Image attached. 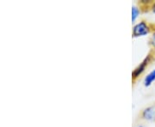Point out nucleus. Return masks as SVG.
Listing matches in <instances>:
<instances>
[{
  "instance_id": "obj_4",
  "label": "nucleus",
  "mask_w": 155,
  "mask_h": 127,
  "mask_svg": "<svg viewBox=\"0 0 155 127\" xmlns=\"http://www.w3.org/2000/svg\"><path fill=\"white\" fill-rule=\"evenodd\" d=\"M154 1L153 0H140L137 2L139 9L140 12L142 13H147L152 11V6L153 5Z\"/></svg>"
},
{
  "instance_id": "obj_7",
  "label": "nucleus",
  "mask_w": 155,
  "mask_h": 127,
  "mask_svg": "<svg viewBox=\"0 0 155 127\" xmlns=\"http://www.w3.org/2000/svg\"><path fill=\"white\" fill-rule=\"evenodd\" d=\"M148 46H150V49L155 50V31L151 33V36L148 40Z\"/></svg>"
},
{
  "instance_id": "obj_2",
  "label": "nucleus",
  "mask_w": 155,
  "mask_h": 127,
  "mask_svg": "<svg viewBox=\"0 0 155 127\" xmlns=\"http://www.w3.org/2000/svg\"><path fill=\"white\" fill-rule=\"evenodd\" d=\"M155 31V23L149 22L146 20H141L133 27L132 36L134 38L146 36L149 33H153Z\"/></svg>"
},
{
  "instance_id": "obj_1",
  "label": "nucleus",
  "mask_w": 155,
  "mask_h": 127,
  "mask_svg": "<svg viewBox=\"0 0 155 127\" xmlns=\"http://www.w3.org/2000/svg\"><path fill=\"white\" fill-rule=\"evenodd\" d=\"M154 62L155 50L150 49L148 53L144 58V59L141 61V63H140V65L132 72V83H133V84L135 83V82L138 80L139 78L144 73L145 71Z\"/></svg>"
},
{
  "instance_id": "obj_5",
  "label": "nucleus",
  "mask_w": 155,
  "mask_h": 127,
  "mask_svg": "<svg viewBox=\"0 0 155 127\" xmlns=\"http://www.w3.org/2000/svg\"><path fill=\"white\" fill-rule=\"evenodd\" d=\"M155 81V68L150 71L147 75H146L143 80V83H144L145 87H149L152 85V83Z\"/></svg>"
},
{
  "instance_id": "obj_6",
  "label": "nucleus",
  "mask_w": 155,
  "mask_h": 127,
  "mask_svg": "<svg viewBox=\"0 0 155 127\" xmlns=\"http://www.w3.org/2000/svg\"><path fill=\"white\" fill-rule=\"evenodd\" d=\"M140 13V11L138 6L134 5L133 7H132V22H133V23L135 22L136 19L139 17Z\"/></svg>"
},
{
  "instance_id": "obj_8",
  "label": "nucleus",
  "mask_w": 155,
  "mask_h": 127,
  "mask_svg": "<svg viewBox=\"0 0 155 127\" xmlns=\"http://www.w3.org/2000/svg\"><path fill=\"white\" fill-rule=\"evenodd\" d=\"M134 127H147V125H145L144 124L142 123V122H140V123H139V124H136V125H134Z\"/></svg>"
},
{
  "instance_id": "obj_3",
  "label": "nucleus",
  "mask_w": 155,
  "mask_h": 127,
  "mask_svg": "<svg viewBox=\"0 0 155 127\" xmlns=\"http://www.w3.org/2000/svg\"><path fill=\"white\" fill-rule=\"evenodd\" d=\"M138 119L140 122H155V104L145 107L140 111Z\"/></svg>"
},
{
  "instance_id": "obj_9",
  "label": "nucleus",
  "mask_w": 155,
  "mask_h": 127,
  "mask_svg": "<svg viewBox=\"0 0 155 127\" xmlns=\"http://www.w3.org/2000/svg\"><path fill=\"white\" fill-rule=\"evenodd\" d=\"M152 12L155 14V1L154 3H153V6H152Z\"/></svg>"
}]
</instances>
